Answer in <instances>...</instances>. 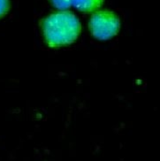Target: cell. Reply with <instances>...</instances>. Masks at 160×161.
<instances>
[{"instance_id":"1","label":"cell","mask_w":160,"mask_h":161,"mask_svg":"<svg viewBox=\"0 0 160 161\" xmlns=\"http://www.w3.org/2000/svg\"><path fill=\"white\" fill-rule=\"evenodd\" d=\"M42 30L50 47L57 48L74 43L81 31L80 20L69 11H59L42 19Z\"/></svg>"},{"instance_id":"2","label":"cell","mask_w":160,"mask_h":161,"mask_svg":"<svg viewBox=\"0 0 160 161\" xmlns=\"http://www.w3.org/2000/svg\"><path fill=\"white\" fill-rule=\"evenodd\" d=\"M89 27L95 38L98 40H108L119 33L120 22L118 16L113 12L103 10L92 14Z\"/></svg>"},{"instance_id":"3","label":"cell","mask_w":160,"mask_h":161,"mask_svg":"<svg viewBox=\"0 0 160 161\" xmlns=\"http://www.w3.org/2000/svg\"><path fill=\"white\" fill-rule=\"evenodd\" d=\"M104 0H72V5L82 13H92L100 8Z\"/></svg>"},{"instance_id":"4","label":"cell","mask_w":160,"mask_h":161,"mask_svg":"<svg viewBox=\"0 0 160 161\" xmlns=\"http://www.w3.org/2000/svg\"><path fill=\"white\" fill-rule=\"evenodd\" d=\"M52 5L57 9L64 11L72 6V0H51Z\"/></svg>"},{"instance_id":"5","label":"cell","mask_w":160,"mask_h":161,"mask_svg":"<svg viewBox=\"0 0 160 161\" xmlns=\"http://www.w3.org/2000/svg\"><path fill=\"white\" fill-rule=\"evenodd\" d=\"M9 0H0V19L7 14L10 10Z\"/></svg>"}]
</instances>
